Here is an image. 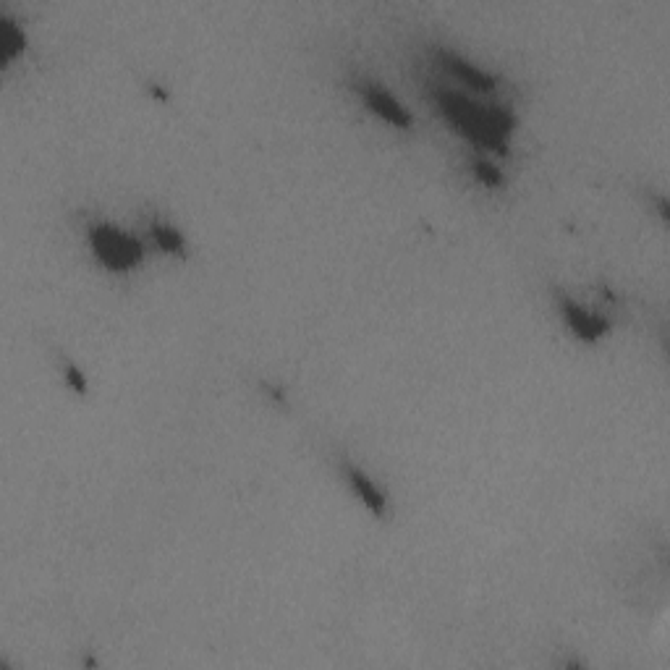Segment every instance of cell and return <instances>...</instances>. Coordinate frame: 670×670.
Here are the masks:
<instances>
[{"instance_id": "obj_4", "label": "cell", "mask_w": 670, "mask_h": 670, "mask_svg": "<svg viewBox=\"0 0 670 670\" xmlns=\"http://www.w3.org/2000/svg\"><path fill=\"white\" fill-rule=\"evenodd\" d=\"M555 299H558V307H561L566 322L571 325V330H574L579 338H584V341H597V338H602V335L608 333L610 325L605 317L589 312V309H584L582 304H576V301L566 294H555Z\"/></svg>"}, {"instance_id": "obj_7", "label": "cell", "mask_w": 670, "mask_h": 670, "mask_svg": "<svg viewBox=\"0 0 670 670\" xmlns=\"http://www.w3.org/2000/svg\"><path fill=\"white\" fill-rule=\"evenodd\" d=\"M24 42H27V35L19 27V21L14 16L0 14V61H3V66L19 58Z\"/></svg>"}, {"instance_id": "obj_8", "label": "cell", "mask_w": 670, "mask_h": 670, "mask_svg": "<svg viewBox=\"0 0 670 670\" xmlns=\"http://www.w3.org/2000/svg\"><path fill=\"white\" fill-rule=\"evenodd\" d=\"M150 236L155 239V244H158L163 252L178 254V257H184V254H186L184 233L178 231L176 226H171V223H165V220H152Z\"/></svg>"}, {"instance_id": "obj_5", "label": "cell", "mask_w": 670, "mask_h": 670, "mask_svg": "<svg viewBox=\"0 0 670 670\" xmlns=\"http://www.w3.org/2000/svg\"><path fill=\"white\" fill-rule=\"evenodd\" d=\"M435 55H438L445 69L451 71L453 76H459L461 82L469 84V87L482 89V92H493V89L498 87V79H495L490 71L474 66L472 61H466L464 55L453 53V50L448 48H435Z\"/></svg>"}, {"instance_id": "obj_2", "label": "cell", "mask_w": 670, "mask_h": 670, "mask_svg": "<svg viewBox=\"0 0 670 670\" xmlns=\"http://www.w3.org/2000/svg\"><path fill=\"white\" fill-rule=\"evenodd\" d=\"M89 244L95 249L97 260L103 262L110 270H129L137 262H142L144 249L131 233L121 231L108 220H100V223H92L87 228Z\"/></svg>"}, {"instance_id": "obj_3", "label": "cell", "mask_w": 670, "mask_h": 670, "mask_svg": "<svg viewBox=\"0 0 670 670\" xmlns=\"http://www.w3.org/2000/svg\"><path fill=\"white\" fill-rule=\"evenodd\" d=\"M354 89L359 92L364 105H367L372 113H377V116L383 118V121H388L390 126H396V129H411V126H414V116H411L409 110L398 103L396 97L390 95L388 89H385L380 82L359 79V82L354 84Z\"/></svg>"}, {"instance_id": "obj_10", "label": "cell", "mask_w": 670, "mask_h": 670, "mask_svg": "<svg viewBox=\"0 0 670 670\" xmlns=\"http://www.w3.org/2000/svg\"><path fill=\"white\" fill-rule=\"evenodd\" d=\"M63 377H66V383H69L71 388L79 393V396H87L89 380H87V375L76 367V364H66V367H63Z\"/></svg>"}, {"instance_id": "obj_1", "label": "cell", "mask_w": 670, "mask_h": 670, "mask_svg": "<svg viewBox=\"0 0 670 670\" xmlns=\"http://www.w3.org/2000/svg\"><path fill=\"white\" fill-rule=\"evenodd\" d=\"M440 113L451 121L466 139H472L477 147H490L498 155H508V134L516 126V118L506 108L498 105H482L469 100L461 92L448 87H435L432 92Z\"/></svg>"}, {"instance_id": "obj_6", "label": "cell", "mask_w": 670, "mask_h": 670, "mask_svg": "<svg viewBox=\"0 0 670 670\" xmlns=\"http://www.w3.org/2000/svg\"><path fill=\"white\" fill-rule=\"evenodd\" d=\"M343 477H346L349 487L356 495H359V500H362L364 506L370 508L375 516H383L385 508H388V500H385V493L380 490V487H377L375 479L364 472L362 466H356L354 461L346 459L343 461Z\"/></svg>"}, {"instance_id": "obj_9", "label": "cell", "mask_w": 670, "mask_h": 670, "mask_svg": "<svg viewBox=\"0 0 670 670\" xmlns=\"http://www.w3.org/2000/svg\"><path fill=\"white\" fill-rule=\"evenodd\" d=\"M472 173L477 176V181H482V184L490 186V189H498V186L503 184V173H500V168H495L493 163H487L485 158L472 160Z\"/></svg>"}]
</instances>
